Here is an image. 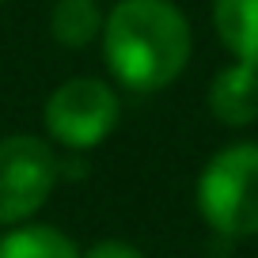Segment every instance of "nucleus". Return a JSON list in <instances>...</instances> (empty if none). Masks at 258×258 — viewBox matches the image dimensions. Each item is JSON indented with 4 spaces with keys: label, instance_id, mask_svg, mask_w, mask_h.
<instances>
[{
    "label": "nucleus",
    "instance_id": "1",
    "mask_svg": "<svg viewBox=\"0 0 258 258\" xmlns=\"http://www.w3.org/2000/svg\"><path fill=\"white\" fill-rule=\"evenodd\" d=\"M190 23L171 0H118L103 19V61L129 91H163L190 61Z\"/></svg>",
    "mask_w": 258,
    "mask_h": 258
},
{
    "label": "nucleus",
    "instance_id": "2",
    "mask_svg": "<svg viewBox=\"0 0 258 258\" xmlns=\"http://www.w3.org/2000/svg\"><path fill=\"white\" fill-rule=\"evenodd\" d=\"M198 213L224 239L258 235V141L220 148L202 167Z\"/></svg>",
    "mask_w": 258,
    "mask_h": 258
},
{
    "label": "nucleus",
    "instance_id": "3",
    "mask_svg": "<svg viewBox=\"0 0 258 258\" xmlns=\"http://www.w3.org/2000/svg\"><path fill=\"white\" fill-rule=\"evenodd\" d=\"M61 160L42 137L12 133L0 141V228H16L46 205Z\"/></svg>",
    "mask_w": 258,
    "mask_h": 258
},
{
    "label": "nucleus",
    "instance_id": "4",
    "mask_svg": "<svg viewBox=\"0 0 258 258\" xmlns=\"http://www.w3.org/2000/svg\"><path fill=\"white\" fill-rule=\"evenodd\" d=\"M46 129L69 152H88L103 145L106 133L118 125V95L110 84L95 76H73L46 99Z\"/></svg>",
    "mask_w": 258,
    "mask_h": 258
},
{
    "label": "nucleus",
    "instance_id": "5",
    "mask_svg": "<svg viewBox=\"0 0 258 258\" xmlns=\"http://www.w3.org/2000/svg\"><path fill=\"white\" fill-rule=\"evenodd\" d=\"M209 110L224 125L258 121V69L247 61H232L209 84Z\"/></svg>",
    "mask_w": 258,
    "mask_h": 258
},
{
    "label": "nucleus",
    "instance_id": "6",
    "mask_svg": "<svg viewBox=\"0 0 258 258\" xmlns=\"http://www.w3.org/2000/svg\"><path fill=\"white\" fill-rule=\"evenodd\" d=\"M213 23L228 53L258 69V0H213Z\"/></svg>",
    "mask_w": 258,
    "mask_h": 258
},
{
    "label": "nucleus",
    "instance_id": "7",
    "mask_svg": "<svg viewBox=\"0 0 258 258\" xmlns=\"http://www.w3.org/2000/svg\"><path fill=\"white\" fill-rule=\"evenodd\" d=\"M0 258H80V250L61 228L16 224L0 235Z\"/></svg>",
    "mask_w": 258,
    "mask_h": 258
},
{
    "label": "nucleus",
    "instance_id": "8",
    "mask_svg": "<svg viewBox=\"0 0 258 258\" xmlns=\"http://www.w3.org/2000/svg\"><path fill=\"white\" fill-rule=\"evenodd\" d=\"M49 34L69 49H84L103 34V12L95 0H57L49 12Z\"/></svg>",
    "mask_w": 258,
    "mask_h": 258
},
{
    "label": "nucleus",
    "instance_id": "9",
    "mask_svg": "<svg viewBox=\"0 0 258 258\" xmlns=\"http://www.w3.org/2000/svg\"><path fill=\"white\" fill-rule=\"evenodd\" d=\"M80 258H145L133 243H121V239H103L95 247H88Z\"/></svg>",
    "mask_w": 258,
    "mask_h": 258
}]
</instances>
